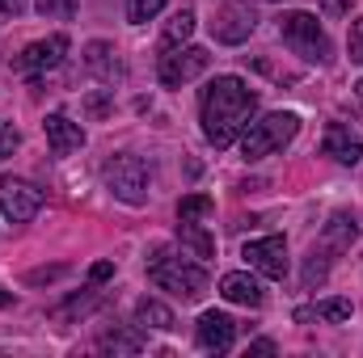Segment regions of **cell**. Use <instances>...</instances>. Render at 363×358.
<instances>
[{
    "instance_id": "d4e9b609",
    "label": "cell",
    "mask_w": 363,
    "mask_h": 358,
    "mask_svg": "<svg viewBox=\"0 0 363 358\" xmlns=\"http://www.w3.org/2000/svg\"><path fill=\"white\" fill-rule=\"evenodd\" d=\"M161 8H165V0H127V21H131V25H144V21H152Z\"/></svg>"
},
{
    "instance_id": "e0dca14e",
    "label": "cell",
    "mask_w": 363,
    "mask_h": 358,
    "mask_svg": "<svg viewBox=\"0 0 363 358\" xmlns=\"http://www.w3.org/2000/svg\"><path fill=\"white\" fill-rule=\"evenodd\" d=\"M85 68L97 72L101 81H110V85L123 81V64L114 59V47H110V42H89V47H85Z\"/></svg>"
},
{
    "instance_id": "9a60e30c",
    "label": "cell",
    "mask_w": 363,
    "mask_h": 358,
    "mask_svg": "<svg viewBox=\"0 0 363 358\" xmlns=\"http://www.w3.org/2000/svg\"><path fill=\"white\" fill-rule=\"evenodd\" d=\"M220 295H224L228 304H241V308H258V304H262V287H258V278L245 274V270L224 274V278H220Z\"/></svg>"
},
{
    "instance_id": "f1b7e54d",
    "label": "cell",
    "mask_w": 363,
    "mask_h": 358,
    "mask_svg": "<svg viewBox=\"0 0 363 358\" xmlns=\"http://www.w3.org/2000/svg\"><path fill=\"white\" fill-rule=\"evenodd\" d=\"M250 354H274V342H267V337H262V342H254V346H250Z\"/></svg>"
},
{
    "instance_id": "4fadbf2b",
    "label": "cell",
    "mask_w": 363,
    "mask_h": 358,
    "mask_svg": "<svg viewBox=\"0 0 363 358\" xmlns=\"http://www.w3.org/2000/svg\"><path fill=\"white\" fill-rule=\"evenodd\" d=\"M43 131H47V144H51V152L55 156H72V152H81L85 148V131H81V122H72L68 114H47V122H43Z\"/></svg>"
},
{
    "instance_id": "83f0119b",
    "label": "cell",
    "mask_w": 363,
    "mask_h": 358,
    "mask_svg": "<svg viewBox=\"0 0 363 358\" xmlns=\"http://www.w3.org/2000/svg\"><path fill=\"white\" fill-rule=\"evenodd\" d=\"M110 274H114V262H97V266L89 270V278H93V282H106Z\"/></svg>"
},
{
    "instance_id": "ac0fdd59",
    "label": "cell",
    "mask_w": 363,
    "mask_h": 358,
    "mask_svg": "<svg viewBox=\"0 0 363 358\" xmlns=\"http://www.w3.org/2000/svg\"><path fill=\"white\" fill-rule=\"evenodd\" d=\"M351 299H321V304H313V308H296V321L300 325H308V321H330V325H342V321H351Z\"/></svg>"
},
{
    "instance_id": "7a4b0ae2",
    "label": "cell",
    "mask_w": 363,
    "mask_h": 358,
    "mask_svg": "<svg viewBox=\"0 0 363 358\" xmlns=\"http://www.w3.org/2000/svg\"><path fill=\"white\" fill-rule=\"evenodd\" d=\"M148 278L161 291L186 299V304H194L207 291V270L199 266V262H182L178 253H169V249H152L148 253Z\"/></svg>"
},
{
    "instance_id": "7402d4cb",
    "label": "cell",
    "mask_w": 363,
    "mask_h": 358,
    "mask_svg": "<svg viewBox=\"0 0 363 358\" xmlns=\"http://www.w3.org/2000/svg\"><path fill=\"white\" fill-rule=\"evenodd\" d=\"M190 34H194V8H178L165 21V47H182Z\"/></svg>"
},
{
    "instance_id": "44dd1931",
    "label": "cell",
    "mask_w": 363,
    "mask_h": 358,
    "mask_svg": "<svg viewBox=\"0 0 363 358\" xmlns=\"http://www.w3.org/2000/svg\"><path fill=\"white\" fill-rule=\"evenodd\" d=\"M101 304V295L97 291H85V295H72L68 304H60V308H51V321H81V316H89L93 308Z\"/></svg>"
},
{
    "instance_id": "1f68e13d",
    "label": "cell",
    "mask_w": 363,
    "mask_h": 358,
    "mask_svg": "<svg viewBox=\"0 0 363 358\" xmlns=\"http://www.w3.org/2000/svg\"><path fill=\"white\" fill-rule=\"evenodd\" d=\"M0 17H4V4H0Z\"/></svg>"
},
{
    "instance_id": "9c48e42d",
    "label": "cell",
    "mask_w": 363,
    "mask_h": 358,
    "mask_svg": "<svg viewBox=\"0 0 363 358\" xmlns=\"http://www.w3.org/2000/svg\"><path fill=\"white\" fill-rule=\"evenodd\" d=\"M254 25H258L254 4H250V0H228V4L216 13V21H211V38L224 42V47H237V42H245V38L254 34Z\"/></svg>"
},
{
    "instance_id": "4dcf8cb0",
    "label": "cell",
    "mask_w": 363,
    "mask_h": 358,
    "mask_svg": "<svg viewBox=\"0 0 363 358\" xmlns=\"http://www.w3.org/2000/svg\"><path fill=\"white\" fill-rule=\"evenodd\" d=\"M355 93H359V101H363V81H359V85H355Z\"/></svg>"
},
{
    "instance_id": "8fae6325",
    "label": "cell",
    "mask_w": 363,
    "mask_h": 358,
    "mask_svg": "<svg viewBox=\"0 0 363 358\" xmlns=\"http://www.w3.org/2000/svg\"><path fill=\"white\" fill-rule=\"evenodd\" d=\"M241 258L250 262V270H258L262 278H283V274H287V241H283V236L250 241Z\"/></svg>"
},
{
    "instance_id": "5b68a950",
    "label": "cell",
    "mask_w": 363,
    "mask_h": 358,
    "mask_svg": "<svg viewBox=\"0 0 363 358\" xmlns=\"http://www.w3.org/2000/svg\"><path fill=\"white\" fill-rule=\"evenodd\" d=\"M296 131H300V114L274 110V114L250 122V127L241 131V152H245V161H262V156H271L279 148H287V144L296 139Z\"/></svg>"
},
{
    "instance_id": "6da1fadb",
    "label": "cell",
    "mask_w": 363,
    "mask_h": 358,
    "mask_svg": "<svg viewBox=\"0 0 363 358\" xmlns=\"http://www.w3.org/2000/svg\"><path fill=\"white\" fill-rule=\"evenodd\" d=\"M254 110H258V93L241 76H216L203 89V135H207V144L228 148L254 122Z\"/></svg>"
},
{
    "instance_id": "484cf974",
    "label": "cell",
    "mask_w": 363,
    "mask_h": 358,
    "mask_svg": "<svg viewBox=\"0 0 363 358\" xmlns=\"http://www.w3.org/2000/svg\"><path fill=\"white\" fill-rule=\"evenodd\" d=\"M17 148H21V131L13 122H0V161H9Z\"/></svg>"
},
{
    "instance_id": "cb8c5ba5",
    "label": "cell",
    "mask_w": 363,
    "mask_h": 358,
    "mask_svg": "<svg viewBox=\"0 0 363 358\" xmlns=\"http://www.w3.org/2000/svg\"><path fill=\"white\" fill-rule=\"evenodd\" d=\"M216 211V202L207 198V194H186L178 202V219H203V215H211Z\"/></svg>"
},
{
    "instance_id": "5bb4252c",
    "label": "cell",
    "mask_w": 363,
    "mask_h": 358,
    "mask_svg": "<svg viewBox=\"0 0 363 358\" xmlns=\"http://www.w3.org/2000/svg\"><path fill=\"white\" fill-rule=\"evenodd\" d=\"M325 156H334L338 165H359L363 135H351V127H342V122H330V131H325Z\"/></svg>"
},
{
    "instance_id": "3957f363",
    "label": "cell",
    "mask_w": 363,
    "mask_h": 358,
    "mask_svg": "<svg viewBox=\"0 0 363 358\" xmlns=\"http://www.w3.org/2000/svg\"><path fill=\"white\" fill-rule=\"evenodd\" d=\"M355 236H359V224H355L351 215H334V219L325 224L321 241L308 249V262H304V287H308V291H313L317 282H325V274H330V266H334V258L347 253V249L355 245Z\"/></svg>"
},
{
    "instance_id": "8992f818",
    "label": "cell",
    "mask_w": 363,
    "mask_h": 358,
    "mask_svg": "<svg viewBox=\"0 0 363 358\" xmlns=\"http://www.w3.org/2000/svg\"><path fill=\"white\" fill-rule=\"evenodd\" d=\"M279 38L308 64H330V55H334L330 34L321 30V21L313 13H279Z\"/></svg>"
},
{
    "instance_id": "4316f807",
    "label": "cell",
    "mask_w": 363,
    "mask_h": 358,
    "mask_svg": "<svg viewBox=\"0 0 363 358\" xmlns=\"http://www.w3.org/2000/svg\"><path fill=\"white\" fill-rule=\"evenodd\" d=\"M347 47H351V59H359V64H363V17L351 25V38H347Z\"/></svg>"
},
{
    "instance_id": "52a82bcc",
    "label": "cell",
    "mask_w": 363,
    "mask_h": 358,
    "mask_svg": "<svg viewBox=\"0 0 363 358\" xmlns=\"http://www.w3.org/2000/svg\"><path fill=\"white\" fill-rule=\"evenodd\" d=\"M207 64H211V55H207L203 47H165V55H161V64H157V76H161L165 89H182V85H190L194 76H203Z\"/></svg>"
},
{
    "instance_id": "d6986e66",
    "label": "cell",
    "mask_w": 363,
    "mask_h": 358,
    "mask_svg": "<svg viewBox=\"0 0 363 358\" xmlns=\"http://www.w3.org/2000/svg\"><path fill=\"white\" fill-rule=\"evenodd\" d=\"M135 325H144V329H161V333L178 329L174 312H169L161 299H140V304H135Z\"/></svg>"
},
{
    "instance_id": "30bf717a",
    "label": "cell",
    "mask_w": 363,
    "mask_h": 358,
    "mask_svg": "<svg viewBox=\"0 0 363 358\" xmlns=\"http://www.w3.org/2000/svg\"><path fill=\"white\" fill-rule=\"evenodd\" d=\"M64 55H68V34H51V38L30 42V47L13 59V68H17V72H26V76H34V72L60 68V64H64Z\"/></svg>"
},
{
    "instance_id": "ba28073f",
    "label": "cell",
    "mask_w": 363,
    "mask_h": 358,
    "mask_svg": "<svg viewBox=\"0 0 363 358\" xmlns=\"http://www.w3.org/2000/svg\"><path fill=\"white\" fill-rule=\"evenodd\" d=\"M0 211L9 224H30L43 211V190L26 178H0Z\"/></svg>"
},
{
    "instance_id": "2e32d148",
    "label": "cell",
    "mask_w": 363,
    "mask_h": 358,
    "mask_svg": "<svg viewBox=\"0 0 363 358\" xmlns=\"http://www.w3.org/2000/svg\"><path fill=\"white\" fill-rule=\"evenodd\" d=\"M178 245L190 253V258H199V262H207V258L216 253V236L203 232L194 219H178Z\"/></svg>"
},
{
    "instance_id": "603a6c76",
    "label": "cell",
    "mask_w": 363,
    "mask_h": 358,
    "mask_svg": "<svg viewBox=\"0 0 363 358\" xmlns=\"http://www.w3.org/2000/svg\"><path fill=\"white\" fill-rule=\"evenodd\" d=\"M34 8L47 21H72L77 17V0H34Z\"/></svg>"
},
{
    "instance_id": "f546056e",
    "label": "cell",
    "mask_w": 363,
    "mask_h": 358,
    "mask_svg": "<svg viewBox=\"0 0 363 358\" xmlns=\"http://www.w3.org/2000/svg\"><path fill=\"white\" fill-rule=\"evenodd\" d=\"M4 304H13V295H9V291H0V308H4Z\"/></svg>"
},
{
    "instance_id": "277c9868",
    "label": "cell",
    "mask_w": 363,
    "mask_h": 358,
    "mask_svg": "<svg viewBox=\"0 0 363 358\" xmlns=\"http://www.w3.org/2000/svg\"><path fill=\"white\" fill-rule=\"evenodd\" d=\"M101 181H106V190H110L118 202H127V207H144V202H148L152 173H148L144 156H135V152H114V156L101 165Z\"/></svg>"
},
{
    "instance_id": "ffe728a7",
    "label": "cell",
    "mask_w": 363,
    "mask_h": 358,
    "mask_svg": "<svg viewBox=\"0 0 363 358\" xmlns=\"http://www.w3.org/2000/svg\"><path fill=\"white\" fill-rule=\"evenodd\" d=\"M97 350L101 354H140L144 350V333H135V329H110V333L97 337Z\"/></svg>"
},
{
    "instance_id": "7c38bea8",
    "label": "cell",
    "mask_w": 363,
    "mask_h": 358,
    "mask_svg": "<svg viewBox=\"0 0 363 358\" xmlns=\"http://www.w3.org/2000/svg\"><path fill=\"white\" fill-rule=\"evenodd\" d=\"M194 337H199V350H207V354H224V350H233V342H237V321L224 316V312H203Z\"/></svg>"
}]
</instances>
